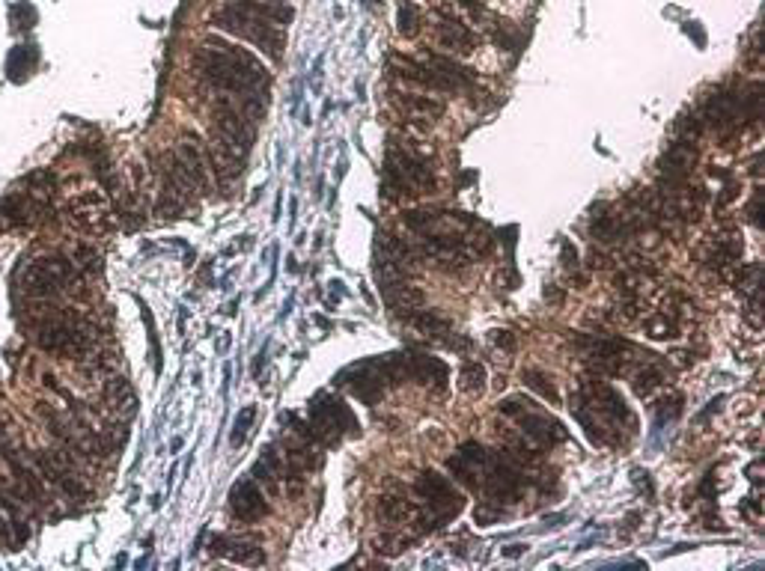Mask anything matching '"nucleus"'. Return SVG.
I'll return each instance as SVG.
<instances>
[{"label": "nucleus", "instance_id": "24", "mask_svg": "<svg viewBox=\"0 0 765 571\" xmlns=\"http://www.w3.org/2000/svg\"><path fill=\"white\" fill-rule=\"evenodd\" d=\"M527 408H536V405H533V399H527L524 393H521V396H510V399L501 402V414H507V417H518V414H524Z\"/></svg>", "mask_w": 765, "mask_h": 571}, {"label": "nucleus", "instance_id": "29", "mask_svg": "<svg viewBox=\"0 0 765 571\" xmlns=\"http://www.w3.org/2000/svg\"><path fill=\"white\" fill-rule=\"evenodd\" d=\"M760 206H763V194L757 191V194H754V200H751V206H748V218L754 221V227H763V218H760Z\"/></svg>", "mask_w": 765, "mask_h": 571}, {"label": "nucleus", "instance_id": "18", "mask_svg": "<svg viewBox=\"0 0 765 571\" xmlns=\"http://www.w3.org/2000/svg\"><path fill=\"white\" fill-rule=\"evenodd\" d=\"M414 515V506L405 500V494H384L379 503V518L384 524H405Z\"/></svg>", "mask_w": 765, "mask_h": 571}, {"label": "nucleus", "instance_id": "25", "mask_svg": "<svg viewBox=\"0 0 765 571\" xmlns=\"http://www.w3.org/2000/svg\"><path fill=\"white\" fill-rule=\"evenodd\" d=\"M450 3H453V0H450ZM456 3H459L477 24H486V21H489V9L483 6V0H456Z\"/></svg>", "mask_w": 765, "mask_h": 571}, {"label": "nucleus", "instance_id": "30", "mask_svg": "<svg viewBox=\"0 0 765 571\" xmlns=\"http://www.w3.org/2000/svg\"><path fill=\"white\" fill-rule=\"evenodd\" d=\"M492 340H495V345L507 348V351H510L512 345H515V340L510 337V331H495V334H492Z\"/></svg>", "mask_w": 765, "mask_h": 571}, {"label": "nucleus", "instance_id": "15", "mask_svg": "<svg viewBox=\"0 0 765 571\" xmlns=\"http://www.w3.org/2000/svg\"><path fill=\"white\" fill-rule=\"evenodd\" d=\"M227 548H212V551H218V554H227L233 563H242V566H262L265 563V554H262V548H256L251 542H245V539H224V536H218Z\"/></svg>", "mask_w": 765, "mask_h": 571}, {"label": "nucleus", "instance_id": "3", "mask_svg": "<svg viewBox=\"0 0 765 571\" xmlns=\"http://www.w3.org/2000/svg\"><path fill=\"white\" fill-rule=\"evenodd\" d=\"M212 24L236 39H245L251 42L259 54H265L271 63H280L283 60V48H286V30L262 15H254L236 3H224L221 9L212 12Z\"/></svg>", "mask_w": 765, "mask_h": 571}, {"label": "nucleus", "instance_id": "9", "mask_svg": "<svg viewBox=\"0 0 765 571\" xmlns=\"http://www.w3.org/2000/svg\"><path fill=\"white\" fill-rule=\"evenodd\" d=\"M700 119H703L706 125L718 128V131L739 125V90H715V93L703 102Z\"/></svg>", "mask_w": 765, "mask_h": 571}, {"label": "nucleus", "instance_id": "1", "mask_svg": "<svg viewBox=\"0 0 765 571\" xmlns=\"http://www.w3.org/2000/svg\"><path fill=\"white\" fill-rule=\"evenodd\" d=\"M194 75L203 84H209L215 93H224L233 102L242 99V111L248 116L256 119L265 111V93H268L271 75L265 63L248 48H239L236 42H227L224 36H206L200 48L194 51Z\"/></svg>", "mask_w": 765, "mask_h": 571}, {"label": "nucleus", "instance_id": "28", "mask_svg": "<svg viewBox=\"0 0 765 571\" xmlns=\"http://www.w3.org/2000/svg\"><path fill=\"white\" fill-rule=\"evenodd\" d=\"M12 545V524H9V515L0 509V548H9Z\"/></svg>", "mask_w": 765, "mask_h": 571}, {"label": "nucleus", "instance_id": "31", "mask_svg": "<svg viewBox=\"0 0 765 571\" xmlns=\"http://www.w3.org/2000/svg\"><path fill=\"white\" fill-rule=\"evenodd\" d=\"M575 262H578V253H575V247L563 244V265H566V268H575Z\"/></svg>", "mask_w": 765, "mask_h": 571}, {"label": "nucleus", "instance_id": "10", "mask_svg": "<svg viewBox=\"0 0 765 571\" xmlns=\"http://www.w3.org/2000/svg\"><path fill=\"white\" fill-rule=\"evenodd\" d=\"M230 509H233V515L239 518V521H259L265 512H268V506H265V497H262V491L254 485V479H242L236 488H233V494H230Z\"/></svg>", "mask_w": 765, "mask_h": 571}, {"label": "nucleus", "instance_id": "12", "mask_svg": "<svg viewBox=\"0 0 765 571\" xmlns=\"http://www.w3.org/2000/svg\"><path fill=\"white\" fill-rule=\"evenodd\" d=\"M742 256V235L736 232H727V235H718L712 244H709V253H706V265L715 268V271H724L730 265H736Z\"/></svg>", "mask_w": 765, "mask_h": 571}, {"label": "nucleus", "instance_id": "13", "mask_svg": "<svg viewBox=\"0 0 765 571\" xmlns=\"http://www.w3.org/2000/svg\"><path fill=\"white\" fill-rule=\"evenodd\" d=\"M396 105L411 116V119H438L444 116L447 105L432 96H417V93H396Z\"/></svg>", "mask_w": 765, "mask_h": 571}, {"label": "nucleus", "instance_id": "26", "mask_svg": "<svg viewBox=\"0 0 765 571\" xmlns=\"http://www.w3.org/2000/svg\"><path fill=\"white\" fill-rule=\"evenodd\" d=\"M256 411L254 408H245L242 414H239V420H236V432H233V444H242L245 441V435H248V426L254 423Z\"/></svg>", "mask_w": 765, "mask_h": 571}, {"label": "nucleus", "instance_id": "21", "mask_svg": "<svg viewBox=\"0 0 765 571\" xmlns=\"http://www.w3.org/2000/svg\"><path fill=\"white\" fill-rule=\"evenodd\" d=\"M459 387L465 393H471V396H480L486 390V369L480 363H474V360L465 363L462 372H459Z\"/></svg>", "mask_w": 765, "mask_h": 571}, {"label": "nucleus", "instance_id": "20", "mask_svg": "<svg viewBox=\"0 0 765 571\" xmlns=\"http://www.w3.org/2000/svg\"><path fill=\"white\" fill-rule=\"evenodd\" d=\"M524 384L536 393V396H542V399H548L551 405H557L560 402V393L554 390V384H551V378L545 375V372H539V369H524Z\"/></svg>", "mask_w": 765, "mask_h": 571}, {"label": "nucleus", "instance_id": "4", "mask_svg": "<svg viewBox=\"0 0 765 571\" xmlns=\"http://www.w3.org/2000/svg\"><path fill=\"white\" fill-rule=\"evenodd\" d=\"M18 289L33 298V301H54L60 298L66 289H72L81 280L78 265L69 256L60 253H45V256H33L18 268Z\"/></svg>", "mask_w": 765, "mask_h": 571}, {"label": "nucleus", "instance_id": "6", "mask_svg": "<svg viewBox=\"0 0 765 571\" xmlns=\"http://www.w3.org/2000/svg\"><path fill=\"white\" fill-rule=\"evenodd\" d=\"M417 494L426 500V506H429V512L426 515H420V524H423V530H441L450 518H456L459 512H462V506H465V497H462V491L447 479V476H441V473H435V470H423L420 476H417Z\"/></svg>", "mask_w": 765, "mask_h": 571}, {"label": "nucleus", "instance_id": "32", "mask_svg": "<svg viewBox=\"0 0 765 571\" xmlns=\"http://www.w3.org/2000/svg\"><path fill=\"white\" fill-rule=\"evenodd\" d=\"M524 551H527V545H510V548H504L501 554H504V557H510V560H515V557H521Z\"/></svg>", "mask_w": 765, "mask_h": 571}, {"label": "nucleus", "instance_id": "16", "mask_svg": "<svg viewBox=\"0 0 765 571\" xmlns=\"http://www.w3.org/2000/svg\"><path fill=\"white\" fill-rule=\"evenodd\" d=\"M664 381H667V375H664V369L652 360V354H649V360L640 366L638 372L632 375V384H635V393H638L640 399H649L658 387H664Z\"/></svg>", "mask_w": 765, "mask_h": 571}, {"label": "nucleus", "instance_id": "23", "mask_svg": "<svg viewBox=\"0 0 765 571\" xmlns=\"http://www.w3.org/2000/svg\"><path fill=\"white\" fill-rule=\"evenodd\" d=\"M489 27H492V36H495V42L498 45H504L507 51H515L518 48V36H515V30L510 27V21H498V18H492L489 15V21H486Z\"/></svg>", "mask_w": 765, "mask_h": 571}, {"label": "nucleus", "instance_id": "2", "mask_svg": "<svg viewBox=\"0 0 765 571\" xmlns=\"http://www.w3.org/2000/svg\"><path fill=\"white\" fill-rule=\"evenodd\" d=\"M30 337L45 354L75 357V360L90 357V351L96 345V337L90 334V322L81 313L63 310L57 304H48V313L33 319Z\"/></svg>", "mask_w": 765, "mask_h": 571}, {"label": "nucleus", "instance_id": "27", "mask_svg": "<svg viewBox=\"0 0 765 571\" xmlns=\"http://www.w3.org/2000/svg\"><path fill=\"white\" fill-rule=\"evenodd\" d=\"M474 518H477V524H495V521L501 518V506H495V509L480 506V509L474 512Z\"/></svg>", "mask_w": 765, "mask_h": 571}, {"label": "nucleus", "instance_id": "11", "mask_svg": "<svg viewBox=\"0 0 765 571\" xmlns=\"http://www.w3.org/2000/svg\"><path fill=\"white\" fill-rule=\"evenodd\" d=\"M423 60L435 69V72H441L456 90H474V84H477V75L468 69V66H462L453 54H438V51H426L423 54Z\"/></svg>", "mask_w": 765, "mask_h": 571}, {"label": "nucleus", "instance_id": "14", "mask_svg": "<svg viewBox=\"0 0 765 571\" xmlns=\"http://www.w3.org/2000/svg\"><path fill=\"white\" fill-rule=\"evenodd\" d=\"M230 3H236V6H242L254 15H262V18H268L280 27H286L292 21V6L286 0H230Z\"/></svg>", "mask_w": 765, "mask_h": 571}, {"label": "nucleus", "instance_id": "19", "mask_svg": "<svg viewBox=\"0 0 765 571\" xmlns=\"http://www.w3.org/2000/svg\"><path fill=\"white\" fill-rule=\"evenodd\" d=\"M405 322L411 325V328H417L420 334H447L450 331V325L438 316V313H432V310H411L408 316H405Z\"/></svg>", "mask_w": 765, "mask_h": 571}, {"label": "nucleus", "instance_id": "17", "mask_svg": "<svg viewBox=\"0 0 765 571\" xmlns=\"http://www.w3.org/2000/svg\"><path fill=\"white\" fill-rule=\"evenodd\" d=\"M643 334L649 340H676L682 334V325L673 313H655L643 322Z\"/></svg>", "mask_w": 765, "mask_h": 571}, {"label": "nucleus", "instance_id": "7", "mask_svg": "<svg viewBox=\"0 0 765 571\" xmlns=\"http://www.w3.org/2000/svg\"><path fill=\"white\" fill-rule=\"evenodd\" d=\"M435 24H432V33H435V42L441 48H447L450 54H471L480 42V36L462 21L459 12L447 9V6H438L435 9Z\"/></svg>", "mask_w": 765, "mask_h": 571}, {"label": "nucleus", "instance_id": "5", "mask_svg": "<svg viewBox=\"0 0 765 571\" xmlns=\"http://www.w3.org/2000/svg\"><path fill=\"white\" fill-rule=\"evenodd\" d=\"M435 173L426 161V155H420L414 146L405 143H393L387 149V161H384V191L387 197H414V194H432L435 191Z\"/></svg>", "mask_w": 765, "mask_h": 571}, {"label": "nucleus", "instance_id": "22", "mask_svg": "<svg viewBox=\"0 0 765 571\" xmlns=\"http://www.w3.org/2000/svg\"><path fill=\"white\" fill-rule=\"evenodd\" d=\"M396 27H399V33H402V36H408V39H414V36L420 33V12H417V6H414V3H408V0H402V3H399Z\"/></svg>", "mask_w": 765, "mask_h": 571}, {"label": "nucleus", "instance_id": "33", "mask_svg": "<svg viewBox=\"0 0 765 571\" xmlns=\"http://www.w3.org/2000/svg\"><path fill=\"white\" fill-rule=\"evenodd\" d=\"M760 464H763V461L757 458V461H754V464L748 467V473H751V482H760Z\"/></svg>", "mask_w": 765, "mask_h": 571}, {"label": "nucleus", "instance_id": "8", "mask_svg": "<svg viewBox=\"0 0 765 571\" xmlns=\"http://www.w3.org/2000/svg\"><path fill=\"white\" fill-rule=\"evenodd\" d=\"M515 423H518L521 435H524L527 441L539 444V447H557V444H563V441L569 438V432L563 429V423L554 420V417H548V414H542L539 408H527L524 414L515 417Z\"/></svg>", "mask_w": 765, "mask_h": 571}]
</instances>
